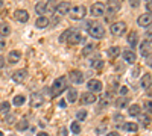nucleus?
I'll return each instance as SVG.
<instances>
[{
    "label": "nucleus",
    "instance_id": "43",
    "mask_svg": "<svg viewBox=\"0 0 152 136\" xmlns=\"http://www.w3.org/2000/svg\"><path fill=\"white\" fill-rule=\"evenodd\" d=\"M145 62H146V65H148V67H151V68H152V55L146 56V60H145Z\"/></svg>",
    "mask_w": 152,
    "mask_h": 136
},
{
    "label": "nucleus",
    "instance_id": "1",
    "mask_svg": "<svg viewBox=\"0 0 152 136\" xmlns=\"http://www.w3.org/2000/svg\"><path fill=\"white\" fill-rule=\"evenodd\" d=\"M59 41H61V42H69V44H72V45H76V44H82V42L85 41V38L82 36V33L79 32V29L70 27V29H67L66 32L61 33Z\"/></svg>",
    "mask_w": 152,
    "mask_h": 136
},
{
    "label": "nucleus",
    "instance_id": "25",
    "mask_svg": "<svg viewBox=\"0 0 152 136\" xmlns=\"http://www.w3.org/2000/svg\"><path fill=\"white\" fill-rule=\"evenodd\" d=\"M67 101L69 103H76L78 101V91L75 88H69L67 89Z\"/></svg>",
    "mask_w": 152,
    "mask_h": 136
},
{
    "label": "nucleus",
    "instance_id": "18",
    "mask_svg": "<svg viewBox=\"0 0 152 136\" xmlns=\"http://www.w3.org/2000/svg\"><path fill=\"white\" fill-rule=\"evenodd\" d=\"M20 59H21V53H20L18 50H11V52L8 53V62H9L11 65L17 64Z\"/></svg>",
    "mask_w": 152,
    "mask_h": 136
},
{
    "label": "nucleus",
    "instance_id": "29",
    "mask_svg": "<svg viewBox=\"0 0 152 136\" xmlns=\"http://www.w3.org/2000/svg\"><path fill=\"white\" fill-rule=\"evenodd\" d=\"M123 130L125 132H137L138 130V124L137 122H132V121H128L123 124Z\"/></svg>",
    "mask_w": 152,
    "mask_h": 136
},
{
    "label": "nucleus",
    "instance_id": "35",
    "mask_svg": "<svg viewBox=\"0 0 152 136\" xmlns=\"http://www.w3.org/2000/svg\"><path fill=\"white\" fill-rule=\"evenodd\" d=\"M87 115H88V112H87L85 109H79L78 112H76V119H78V122H82V121H85Z\"/></svg>",
    "mask_w": 152,
    "mask_h": 136
},
{
    "label": "nucleus",
    "instance_id": "13",
    "mask_svg": "<svg viewBox=\"0 0 152 136\" xmlns=\"http://www.w3.org/2000/svg\"><path fill=\"white\" fill-rule=\"evenodd\" d=\"M28 79V70H18V71H14L12 73V80L15 83H21Z\"/></svg>",
    "mask_w": 152,
    "mask_h": 136
},
{
    "label": "nucleus",
    "instance_id": "8",
    "mask_svg": "<svg viewBox=\"0 0 152 136\" xmlns=\"http://www.w3.org/2000/svg\"><path fill=\"white\" fill-rule=\"evenodd\" d=\"M69 80L75 85H81L84 82V73L79 70H72L69 73Z\"/></svg>",
    "mask_w": 152,
    "mask_h": 136
},
{
    "label": "nucleus",
    "instance_id": "16",
    "mask_svg": "<svg viewBox=\"0 0 152 136\" xmlns=\"http://www.w3.org/2000/svg\"><path fill=\"white\" fill-rule=\"evenodd\" d=\"M120 6H122V3L120 2H108L107 5H105V8H107V12L105 14H108V15H113V14H116V12L120 9Z\"/></svg>",
    "mask_w": 152,
    "mask_h": 136
},
{
    "label": "nucleus",
    "instance_id": "36",
    "mask_svg": "<svg viewBox=\"0 0 152 136\" xmlns=\"http://www.w3.org/2000/svg\"><path fill=\"white\" fill-rule=\"evenodd\" d=\"M93 52H94V45H93V44H87V45L82 48V56H90Z\"/></svg>",
    "mask_w": 152,
    "mask_h": 136
},
{
    "label": "nucleus",
    "instance_id": "33",
    "mask_svg": "<svg viewBox=\"0 0 152 136\" xmlns=\"http://www.w3.org/2000/svg\"><path fill=\"white\" fill-rule=\"evenodd\" d=\"M24 103H26V98H24V95H15L14 98H12V104L14 106H23Z\"/></svg>",
    "mask_w": 152,
    "mask_h": 136
},
{
    "label": "nucleus",
    "instance_id": "55",
    "mask_svg": "<svg viewBox=\"0 0 152 136\" xmlns=\"http://www.w3.org/2000/svg\"><path fill=\"white\" fill-rule=\"evenodd\" d=\"M149 42H151V45H152V40H151V41H149Z\"/></svg>",
    "mask_w": 152,
    "mask_h": 136
},
{
    "label": "nucleus",
    "instance_id": "4",
    "mask_svg": "<svg viewBox=\"0 0 152 136\" xmlns=\"http://www.w3.org/2000/svg\"><path fill=\"white\" fill-rule=\"evenodd\" d=\"M69 15L72 20L75 21H79V20H84L85 15H87V8L84 5H76V6H72Z\"/></svg>",
    "mask_w": 152,
    "mask_h": 136
},
{
    "label": "nucleus",
    "instance_id": "32",
    "mask_svg": "<svg viewBox=\"0 0 152 136\" xmlns=\"http://www.w3.org/2000/svg\"><path fill=\"white\" fill-rule=\"evenodd\" d=\"M128 114L131 115V117H138L142 112H140V106L138 104H131L129 107H128Z\"/></svg>",
    "mask_w": 152,
    "mask_h": 136
},
{
    "label": "nucleus",
    "instance_id": "30",
    "mask_svg": "<svg viewBox=\"0 0 152 136\" xmlns=\"http://www.w3.org/2000/svg\"><path fill=\"white\" fill-rule=\"evenodd\" d=\"M28 127H29V121H28V118H21V119L17 122V130H18V132L28 130Z\"/></svg>",
    "mask_w": 152,
    "mask_h": 136
},
{
    "label": "nucleus",
    "instance_id": "54",
    "mask_svg": "<svg viewBox=\"0 0 152 136\" xmlns=\"http://www.w3.org/2000/svg\"><path fill=\"white\" fill-rule=\"evenodd\" d=\"M3 6V2H2V0H0V8H2Z\"/></svg>",
    "mask_w": 152,
    "mask_h": 136
},
{
    "label": "nucleus",
    "instance_id": "2",
    "mask_svg": "<svg viewBox=\"0 0 152 136\" xmlns=\"http://www.w3.org/2000/svg\"><path fill=\"white\" fill-rule=\"evenodd\" d=\"M66 89H67V77L66 76H61V77L55 79L53 83H52V86H50V95L56 98V97H59L62 92H64Z\"/></svg>",
    "mask_w": 152,
    "mask_h": 136
},
{
    "label": "nucleus",
    "instance_id": "38",
    "mask_svg": "<svg viewBox=\"0 0 152 136\" xmlns=\"http://www.w3.org/2000/svg\"><path fill=\"white\" fill-rule=\"evenodd\" d=\"M143 109L146 110V114H152V100H148V101H145V104H143Z\"/></svg>",
    "mask_w": 152,
    "mask_h": 136
},
{
    "label": "nucleus",
    "instance_id": "10",
    "mask_svg": "<svg viewBox=\"0 0 152 136\" xmlns=\"http://www.w3.org/2000/svg\"><path fill=\"white\" fill-rule=\"evenodd\" d=\"M79 101H81L82 104H85V106H87V104H93V103L97 101V97H96V94H93V92H90V91H87V92L81 94Z\"/></svg>",
    "mask_w": 152,
    "mask_h": 136
},
{
    "label": "nucleus",
    "instance_id": "47",
    "mask_svg": "<svg viewBox=\"0 0 152 136\" xmlns=\"http://www.w3.org/2000/svg\"><path fill=\"white\" fill-rule=\"evenodd\" d=\"M151 24H152V23H151ZM146 35H148V36L152 35V26H148V27H146Z\"/></svg>",
    "mask_w": 152,
    "mask_h": 136
},
{
    "label": "nucleus",
    "instance_id": "39",
    "mask_svg": "<svg viewBox=\"0 0 152 136\" xmlns=\"http://www.w3.org/2000/svg\"><path fill=\"white\" fill-rule=\"evenodd\" d=\"M55 9H56L55 2H47V11H46V14H49V12H55Z\"/></svg>",
    "mask_w": 152,
    "mask_h": 136
},
{
    "label": "nucleus",
    "instance_id": "42",
    "mask_svg": "<svg viewBox=\"0 0 152 136\" xmlns=\"http://www.w3.org/2000/svg\"><path fill=\"white\" fill-rule=\"evenodd\" d=\"M59 21H61V18L59 17H55V15L52 18H49V24H53V26H55V24H58Z\"/></svg>",
    "mask_w": 152,
    "mask_h": 136
},
{
    "label": "nucleus",
    "instance_id": "19",
    "mask_svg": "<svg viewBox=\"0 0 152 136\" xmlns=\"http://www.w3.org/2000/svg\"><path fill=\"white\" fill-rule=\"evenodd\" d=\"M151 86H152V76L149 73H146V74H143L142 79H140V88L148 89V88H151Z\"/></svg>",
    "mask_w": 152,
    "mask_h": 136
},
{
    "label": "nucleus",
    "instance_id": "28",
    "mask_svg": "<svg viewBox=\"0 0 152 136\" xmlns=\"http://www.w3.org/2000/svg\"><path fill=\"white\" fill-rule=\"evenodd\" d=\"M120 50H122V48H120L119 45H113V47H110L108 50H107V53H108L110 58H117V56L122 53Z\"/></svg>",
    "mask_w": 152,
    "mask_h": 136
},
{
    "label": "nucleus",
    "instance_id": "46",
    "mask_svg": "<svg viewBox=\"0 0 152 136\" xmlns=\"http://www.w3.org/2000/svg\"><path fill=\"white\" fill-rule=\"evenodd\" d=\"M107 130V126L105 124H102V126H100V127H97L96 129V133H100V132H105Z\"/></svg>",
    "mask_w": 152,
    "mask_h": 136
},
{
    "label": "nucleus",
    "instance_id": "12",
    "mask_svg": "<svg viewBox=\"0 0 152 136\" xmlns=\"http://www.w3.org/2000/svg\"><path fill=\"white\" fill-rule=\"evenodd\" d=\"M44 104V95L41 92H34L31 95V106L32 107H40Z\"/></svg>",
    "mask_w": 152,
    "mask_h": 136
},
{
    "label": "nucleus",
    "instance_id": "49",
    "mask_svg": "<svg viewBox=\"0 0 152 136\" xmlns=\"http://www.w3.org/2000/svg\"><path fill=\"white\" fill-rule=\"evenodd\" d=\"M3 67H5V58L0 56V68H3Z\"/></svg>",
    "mask_w": 152,
    "mask_h": 136
},
{
    "label": "nucleus",
    "instance_id": "34",
    "mask_svg": "<svg viewBox=\"0 0 152 136\" xmlns=\"http://www.w3.org/2000/svg\"><path fill=\"white\" fill-rule=\"evenodd\" d=\"M9 110H11V103H8V101H2V103H0V114H2V115H8Z\"/></svg>",
    "mask_w": 152,
    "mask_h": 136
},
{
    "label": "nucleus",
    "instance_id": "27",
    "mask_svg": "<svg viewBox=\"0 0 152 136\" xmlns=\"http://www.w3.org/2000/svg\"><path fill=\"white\" fill-rule=\"evenodd\" d=\"M11 33V27L8 23H0V38H5Z\"/></svg>",
    "mask_w": 152,
    "mask_h": 136
},
{
    "label": "nucleus",
    "instance_id": "23",
    "mask_svg": "<svg viewBox=\"0 0 152 136\" xmlns=\"http://www.w3.org/2000/svg\"><path fill=\"white\" fill-rule=\"evenodd\" d=\"M90 67L94 68V70H100L104 67V60L100 59V56H94V58L90 59Z\"/></svg>",
    "mask_w": 152,
    "mask_h": 136
},
{
    "label": "nucleus",
    "instance_id": "22",
    "mask_svg": "<svg viewBox=\"0 0 152 136\" xmlns=\"http://www.w3.org/2000/svg\"><path fill=\"white\" fill-rule=\"evenodd\" d=\"M35 27L37 29H46V27H49V18L46 15L38 17L37 21H35Z\"/></svg>",
    "mask_w": 152,
    "mask_h": 136
},
{
    "label": "nucleus",
    "instance_id": "20",
    "mask_svg": "<svg viewBox=\"0 0 152 136\" xmlns=\"http://www.w3.org/2000/svg\"><path fill=\"white\" fill-rule=\"evenodd\" d=\"M15 20L20 21V23H26L29 20V14H28V11H24V9H17L15 11Z\"/></svg>",
    "mask_w": 152,
    "mask_h": 136
},
{
    "label": "nucleus",
    "instance_id": "45",
    "mask_svg": "<svg viewBox=\"0 0 152 136\" xmlns=\"http://www.w3.org/2000/svg\"><path fill=\"white\" fill-rule=\"evenodd\" d=\"M5 47H6V41H5L3 38H0V52L5 50Z\"/></svg>",
    "mask_w": 152,
    "mask_h": 136
},
{
    "label": "nucleus",
    "instance_id": "9",
    "mask_svg": "<svg viewBox=\"0 0 152 136\" xmlns=\"http://www.w3.org/2000/svg\"><path fill=\"white\" fill-rule=\"evenodd\" d=\"M70 9H72V5L69 2H59V3H56L55 12L58 14V17H64V15H67L70 12Z\"/></svg>",
    "mask_w": 152,
    "mask_h": 136
},
{
    "label": "nucleus",
    "instance_id": "26",
    "mask_svg": "<svg viewBox=\"0 0 152 136\" xmlns=\"http://www.w3.org/2000/svg\"><path fill=\"white\" fill-rule=\"evenodd\" d=\"M128 104H129V98L128 97H119V98H116V107L125 109V107H128Z\"/></svg>",
    "mask_w": 152,
    "mask_h": 136
},
{
    "label": "nucleus",
    "instance_id": "53",
    "mask_svg": "<svg viewBox=\"0 0 152 136\" xmlns=\"http://www.w3.org/2000/svg\"><path fill=\"white\" fill-rule=\"evenodd\" d=\"M131 6H138V2H137V0H132V2H131Z\"/></svg>",
    "mask_w": 152,
    "mask_h": 136
},
{
    "label": "nucleus",
    "instance_id": "5",
    "mask_svg": "<svg viewBox=\"0 0 152 136\" xmlns=\"http://www.w3.org/2000/svg\"><path fill=\"white\" fill-rule=\"evenodd\" d=\"M110 30L114 36H122L126 32V23L125 21H114L110 26Z\"/></svg>",
    "mask_w": 152,
    "mask_h": 136
},
{
    "label": "nucleus",
    "instance_id": "48",
    "mask_svg": "<svg viewBox=\"0 0 152 136\" xmlns=\"http://www.w3.org/2000/svg\"><path fill=\"white\" fill-rule=\"evenodd\" d=\"M59 133H61V136H67V129H66V127H62V129L59 130Z\"/></svg>",
    "mask_w": 152,
    "mask_h": 136
},
{
    "label": "nucleus",
    "instance_id": "31",
    "mask_svg": "<svg viewBox=\"0 0 152 136\" xmlns=\"http://www.w3.org/2000/svg\"><path fill=\"white\" fill-rule=\"evenodd\" d=\"M137 118H138V122H140L142 126H145V127H148L151 124V118H149L148 114H140Z\"/></svg>",
    "mask_w": 152,
    "mask_h": 136
},
{
    "label": "nucleus",
    "instance_id": "51",
    "mask_svg": "<svg viewBox=\"0 0 152 136\" xmlns=\"http://www.w3.org/2000/svg\"><path fill=\"white\" fill-rule=\"evenodd\" d=\"M37 136H49V133H46V132H38Z\"/></svg>",
    "mask_w": 152,
    "mask_h": 136
},
{
    "label": "nucleus",
    "instance_id": "3",
    "mask_svg": "<svg viewBox=\"0 0 152 136\" xmlns=\"http://www.w3.org/2000/svg\"><path fill=\"white\" fill-rule=\"evenodd\" d=\"M88 35L94 40H102L105 38V27L100 23H91V26L88 27Z\"/></svg>",
    "mask_w": 152,
    "mask_h": 136
},
{
    "label": "nucleus",
    "instance_id": "17",
    "mask_svg": "<svg viewBox=\"0 0 152 136\" xmlns=\"http://www.w3.org/2000/svg\"><path fill=\"white\" fill-rule=\"evenodd\" d=\"M151 50H152V45L148 40H145L143 42H140V56H149L151 55Z\"/></svg>",
    "mask_w": 152,
    "mask_h": 136
},
{
    "label": "nucleus",
    "instance_id": "37",
    "mask_svg": "<svg viewBox=\"0 0 152 136\" xmlns=\"http://www.w3.org/2000/svg\"><path fill=\"white\" fill-rule=\"evenodd\" d=\"M70 130H72L75 135H79V133H81V124H79L78 121L72 122V124H70Z\"/></svg>",
    "mask_w": 152,
    "mask_h": 136
},
{
    "label": "nucleus",
    "instance_id": "7",
    "mask_svg": "<svg viewBox=\"0 0 152 136\" xmlns=\"http://www.w3.org/2000/svg\"><path fill=\"white\" fill-rule=\"evenodd\" d=\"M87 88H88V91H90V92L96 94V92H100V91L104 89V85H102V82L97 80V79H90V80L87 82Z\"/></svg>",
    "mask_w": 152,
    "mask_h": 136
},
{
    "label": "nucleus",
    "instance_id": "44",
    "mask_svg": "<svg viewBox=\"0 0 152 136\" xmlns=\"http://www.w3.org/2000/svg\"><path fill=\"white\" fill-rule=\"evenodd\" d=\"M146 9H148V14H152V0L146 2Z\"/></svg>",
    "mask_w": 152,
    "mask_h": 136
},
{
    "label": "nucleus",
    "instance_id": "14",
    "mask_svg": "<svg viewBox=\"0 0 152 136\" xmlns=\"http://www.w3.org/2000/svg\"><path fill=\"white\" fill-rule=\"evenodd\" d=\"M151 23H152V14H140V17L137 18V24L138 26H142V27H148L151 26Z\"/></svg>",
    "mask_w": 152,
    "mask_h": 136
},
{
    "label": "nucleus",
    "instance_id": "41",
    "mask_svg": "<svg viewBox=\"0 0 152 136\" xmlns=\"http://www.w3.org/2000/svg\"><path fill=\"white\" fill-rule=\"evenodd\" d=\"M119 92L122 97H126V94H128V86H120L119 88Z\"/></svg>",
    "mask_w": 152,
    "mask_h": 136
},
{
    "label": "nucleus",
    "instance_id": "11",
    "mask_svg": "<svg viewBox=\"0 0 152 136\" xmlns=\"http://www.w3.org/2000/svg\"><path fill=\"white\" fill-rule=\"evenodd\" d=\"M113 91H108L102 98H99V106H97V110H102V109H107L110 104H111V100H113Z\"/></svg>",
    "mask_w": 152,
    "mask_h": 136
},
{
    "label": "nucleus",
    "instance_id": "21",
    "mask_svg": "<svg viewBox=\"0 0 152 136\" xmlns=\"http://www.w3.org/2000/svg\"><path fill=\"white\" fill-rule=\"evenodd\" d=\"M126 42H128L132 48H134V47H137V44H138V35H137V32H135V30H132V32H129V33H128Z\"/></svg>",
    "mask_w": 152,
    "mask_h": 136
},
{
    "label": "nucleus",
    "instance_id": "52",
    "mask_svg": "<svg viewBox=\"0 0 152 136\" xmlns=\"http://www.w3.org/2000/svg\"><path fill=\"white\" fill-rule=\"evenodd\" d=\"M6 121H8V124H12V121H14V117H12V115H11V117H8V119H6Z\"/></svg>",
    "mask_w": 152,
    "mask_h": 136
},
{
    "label": "nucleus",
    "instance_id": "40",
    "mask_svg": "<svg viewBox=\"0 0 152 136\" xmlns=\"http://www.w3.org/2000/svg\"><path fill=\"white\" fill-rule=\"evenodd\" d=\"M114 122L122 124V122H125V117H123L122 114H116V115H114Z\"/></svg>",
    "mask_w": 152,
    "mask_h": 136
},
{
    "label": "nucleus",
    "instance_id": "50",
    "mask_svg": "<svg viewBox=\"0 0 152 136\" xmlns=\"http://www.w3.org/2000/svg\"><path fill=\"white\" fill-rule=\"evenodd\" d=\"M107 136H120L117 132H110V133H107Z\"/></svg>",
    "mask_w": 152,
    "mask_h": 136
},
{
    "label": "nucleus",
    "instance_id": "6",
    "mask_svg": "<svg viewBox=\"0 0 152 136\" xmlns=\"http://www.w3.org/2000/svg\"><path fill=\"white\" fill-rule=\"evenodd\" d=\"M105 12H107V8H105L104 3H100V2L93 3L91 8H90V14L93 17H102V15H105Z\"/></svg>",
    "mask_w": 152,
    "mask_h": 136
},
{
    "label": "nucleus",
    "instance_id": "24",
    "mask_svg": "<svg viewBox=\"0 0 152 136\" xmlns=\"http://www.w3.org/2000/svg\"><path fill=\"white\" fill-rule=\"evenodd\" d=\"M46 11H47V2H37L35 5V12L40 17H43V14H46Z\"/></svg>",
    "mask_w": 152,
    "mask_h": 136
},
{
    "label": "nucleus",
    "instance_id": "15",
    "mask_svg": "<svg viewBox=\"0 0 152 136\" xmlns=\"http://www.w3.org/2000/svg\"><path fill=\"white\" fill-rule=\"evenodd\" d=\"M122 58L125 62H128V64H135V60H137V53L134 50H123L122 52Z\"/></svg>",
    "mask_w": 152,
    "mask_h": 136
}]
</instances>
